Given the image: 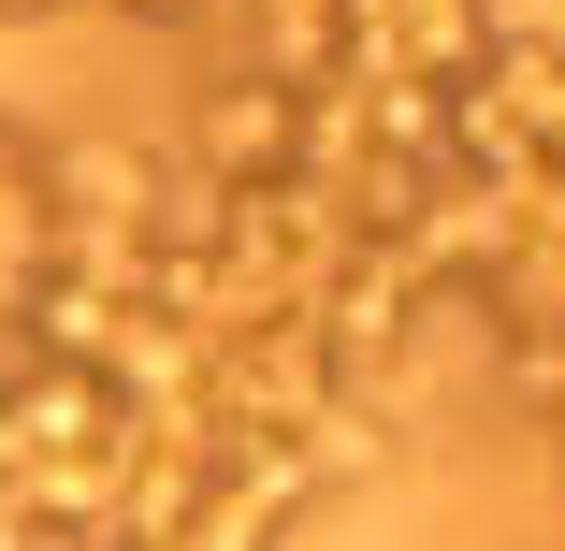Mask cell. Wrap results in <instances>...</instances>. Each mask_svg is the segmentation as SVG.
Instances as JSON below:
<instances>
[{
	"instance_id": "cell-3",
	"label": "cell",
	"mask_w": 565,
	"mask_h": 551,
	"mask_svg": "<svg viewBox=\"0 0 565 551\" xmlns=\"http://www.w3.org/2000/svg\"><path fill=\"white\" fill-rule=\"evenodd\" d=\"M479 87L508 102V131L536 146V174H565V44H551V30H508V44L479 59Z\"/></svg>"
},
{
	"instance_id": "cell-2",
	"label": "cell",
	"mask_w": 565,
	"mask_h": 551,
	"mask_svg": "<svg viewBox=\"0 0 565 551\" xmlns=\"http://www.w3.org/2000/svg\"><path fill=\"white\" fill-rule=\"evenodd\" d=\"M522 233H536V203H522V189H479V174H435V203H420V233H406V262H420V276H508V262H522Z\"/></svg>"
},
{
	"instance_id": "cell-6",
	"label": "cell",
	"mask_w": 565,
	"mask_h": 551,
	"mask_svg": "<svg viewBox=\"0 0 565 551\" xmlns=\"http://www.w3.org/2000/svg\"><path fill=\"white\" fill-rule=\"evenodd\" d=\"M0 551H44V522H30V494L0 479Z\"/></svg>"
},
{
	"instance_id": "cell-1",
	"label": "cell",
	"mask_w": 565,
	"mask_h": 551,
	"mask_svg": "<svg viewBox=\"0 0 565 551\" xmlns=\"http://www.w3.org/2000/svg\"><path fill=\"white\" fill-rule=\"evenodd\" d=\"M189 174H203V189H290V174H305V87L217 73L203 117H189Z\"/></svg>"
},
{
	"instance_id": "cell-4",
	"label": "cell",
	"mask_w": 565,
	"mask_h": 551,
	"mask_svg": "<svg viewBox=\"0 0 565 551\" xmlns=\"http://www.w3.org/2000/svg\"><path fill=\"white\" fill-rule=\"evenodd\" d=\"M290 451H305V479H319V508H333V494H363V479L392 465V406H377V392H333Z\"/></svg>"
},
{
	"instance_id": "cell-5",
	"label": "cell",
	"mask_w": 565,
	"mask_h": 551,
	"mask_svg": "<svg viewBox=\"0 0 565 551\" xmlns=\"http://www.w3.org/2000/svg\"><path fill=\"white\" fill-rule=\"evenodd\" d=\"M493 378H508V406H522V421H551V435H565V335H551V319H508Z\"/></svg>"
},
{
	"instance_id": "cell-7",
	"label": "cell",
	"mask_w": 565,
	"mask_h": 551,
	"mask_svg": "<svg viewBox=\"0 0 565 551\" xmlns=\"http://www.w3.org/2000/svg\"><path fill=\"white\" fill-rule=\"evenodd\" d=\"M102 551H189V537H102Z\"/></svg>"
}]
</instances>
